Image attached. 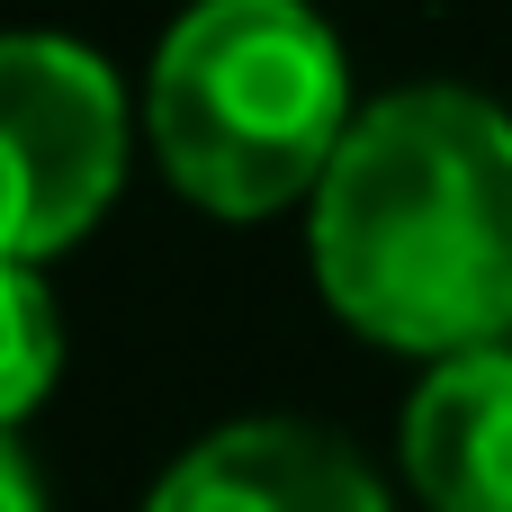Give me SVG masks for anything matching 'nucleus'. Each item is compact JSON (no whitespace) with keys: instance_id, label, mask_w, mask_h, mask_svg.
Returning a JSON list of instances; mask_svg holds the SVG:
<instances>
[{"instance_id":"nucleus-2","label":"nucleus","mask_w":512,"mask_h":512,"mask_svg":"<svg viewBox=\"0 0 512 512\" xmlns=\"http://www.w3.org/2000/svg\"><path fill=\"white\" fill-rule=\"evenodd\" d=\"M351 135V63L306 0H198L153 54V153L207 216H279Z\"/></svg>"},{"instance_id":"nucleus-1","label":"nucleus","mask_w":512,"mask_h":512,"mask_svg":"<svg viewBox=\"0 0 512 512\" xmlns=\"http://www.w3.org/2000/svg\"><path fill=\"white\" fill-rule=\"evenodd\" d=\"M315 279L387 351L512 333V117L477 90H387L315 189Z\"/></svg>"},{"instance_id":"nucleus-3","label":"nucleus","mask_w":512,"mask_h":512,"mask_svg":"<svg viewBox=\"0 0 512 512\" xmlns=\"http://www.w3.org/2000/svg\"><path fill=\"white\" fill-rule=\"evenodd\" d=\"M0 144H9V261H45L99 225L126 171V99L117 72L72 36L0 45Z\"/></svg>"},{"instance_id":"nucleus-5","label":"nucleus","mask_w":512,"mask_h":512,"mask_svg":"<svg viewBox=\"0 0 512 512\" xmlns=\"http://www.w3.org/2000/svg\"><path fill=\"white\" fill-rule=\"evenodd\" d=\"M405 477L432 512H512V351H450L405 405Z\"/></svg>"},{"instance_id":"nucleus-6","label":"nucleus","mask_w":512,"mask_h":512,"mask_svg":"<svg viewBox=\"0 0 512 512\" xmlns=\"http://www.w3.org/2000/svg\"><path fill=\"white\" fill-rule=\"evenodd\" d=\"M0 297H9V387H0V414H9V423H27V414H36V396L54 387L63 333H54V297H45L36 261H9Z\"/></svg>"},{"instance_id":"nucleus-4","label":"nucleus","mask_w":512,"mask_h":512,"mask_svg":"<svg viewBox=\"0 0 512 512\" xmlns=\"http://www.w3.org/2000/svg\"><path fill=\"white\" fill-rule=\"evenodd\" d=\"M144 512H387V495L324 423H234L171 459Z\"/></svg>"},{"instance_id":"nucleus-7","label":"nucleus","mask_w":512,"mask_h":512,"mask_svg":"<svg viewBox=\"0 0 512 512\" xmlns=\"http://www.w3.org/2000/svg\"><path fill=\"white\" fill-rule=\"evenodd\" d=\"M0 495H9V512H36V468H27V450H18V441L0 450Z\"/></svg>"}]
</instances>
